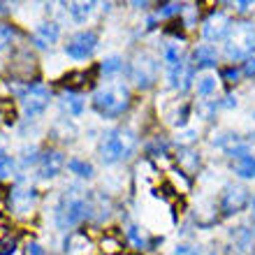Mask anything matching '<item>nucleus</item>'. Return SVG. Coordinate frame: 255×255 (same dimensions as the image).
Returning <instances> with one entry per match:
<instances>
[{
	"mask_svg": "<svg viewBox=\"0 0 255 255\" xmlns=\"http://www.w3.org/2000/svg\"><path fill=\"white\" fill-rule=\"evenodd\" d=\"M128 79L139 91H146L158 81V58L146 51H139L128 65Z\"/></svg>",
	"mask_w": 255,
	"mask_h": 255,
	"instance_id": "39448f33",
	"label": "nucleus"
},
{
	"mask_svg": "<svg viewBox=\"0 0 255 255\" xmlns=\"http://www.w3.org/2000/svg\"><path fill=\"white\" fill-rule=\"evenodd\" d=\"M84 107H86V102L77 91H65L61 95V109L70 119H77V116L84 114Z\"/></svg>",
	"mask_w": 255,
	"mask_h": 255,
	"instance_id": "6ab92c4d",
	"label": "nucleus"
},
{
	"mask_svg": "<svg viewBox=\"0 0 255 255\" xmlns=\"http://www.w3.org/2000/svg\"><path fill=\"white\" fill-rule=\"evenodd\" d=\"M19 100H21L23 116H26L28 121H35V119H40V116L49 109L51 91H49L44 84H28V86L21 88Z\"/></svg>",
	"mask_w": 255,
	"mask_h": 255,
	"instance_id": "423d86ee",
	"label": "nucleus"
},
{
	"mask_svg": "<svg viewBox=\"0 0 255 255\" xmlns=\"http://www.w3.org/2000/svg\"><path fill=\"white\" fill-rule=\"evenodd\" d=\"M102 251L107 255H116V253H121L123 251V244L119 237H105L102 239Z\"/></svg>",
	"mask_w": 255,
	"mask_h": 255,
	"instance_id": "473e14b6",
	"label": "nucleus"
},
{
	"mask_svg": "<svg viewBox=\"0 0 255 255\" xmlns=\"http://www.w3.org/2000/svg\"><path fill=\"white\" fill-rule=\"evenodd\" d=\"M37 200H40V193L35 186H28V183H19L9 190V207H12L14 214L19 216H28L33 214L35 207H37Z\"/></svg>",
	"mask_w": 255,
	"mask_h": 255,
	"instance_id": "f8f14e48",
	"label": "nucleus"
},
{
	"mask_svg": "<svg viewBox=\"0 0 255 255\" xmlns=\"http://www.w3.org/2000/svg\"><path fill=\"white\" fill-rule=\"evenodd\" d=\"M223 54L230 63L255 58V26L251 21H235L230 35L223 42Z\"/></svg>",
	"mask_w": 255,
	"mask_h": 255,
	"instance_id": "20e7f679",
	"label": "nucleus"
},
{
	"mask_svg": "<svg viewBox=\"0 0 255 255\" xmlns=\"http://www.w3.org/2000/svg\"><path fill=\"white\" fill-rule=\"evenodd\" d=\"M16 40V28L9 23H0V51H7Z\"/></svg>",
	"mask_w": 255,
	"mask_h": 255,
	"instance_id": "7c9ffc66",
	"label": "nucleus"
},
{
	"mask_svg": "<svg viewBox=\"0 0 255 255\" xmlns=\"http://www.w3.org/2000/svg\"><path fill=\"white\" fill-rule=\"evenodd\" d=\"M244 74H242V67H235V65H230L225 67L221 72V81H230V84H237V81L242 79Z\"/></svg>",
	"mask_w": 255,
	"mask_h": 255,
	"instance_id": "72a5a7b5",
	"label": "nucleus"
},
{
	"mask_svg": "<svg viewBox=\"0 0 255 255\" xmlns=\"http://www.w3.org/2000/svg\"><path fill=\"white\" fill-rule=\"evenodd\" d=\"M28 253H30V255H44V251H42V246H40V244H28Z\"/></svg>",
	"mask_w": 255,
	"mask_h": 255,
	"instance_id": "ea45409f",
	"label": "nucleus"
},
{
	"mask_svg": "<svg viewBox=\"0 0 255 255\" xmlns=\"http://www.w3.org/2000/svg\"><path fill=\"white\" fill-rule=\"evenodd\" d=\"M65 162L67 160H65V155H63V151H58V148H47V151H42V153L37 155L35 174H37V179H42V181H51V179H56V176L65 169Z\"/></svg>",
	"mask_w": 255,
	"mask_h": 255,
	"instance_id": "9b49d317",
	"label": "nucleus"
},
{
	"mask_svg": "<svg viewBox=\"0 0 255 255\" xmlns=\"http://www.w3.org/2000/svg\"><path fill=\"white\" fill-rule=\"evenodd\" d=\"M65 169L70 172V174H74L77 179H93V174H95V169H93V165L88 160H84V158H70V160L65 162Z\"/></svg>",
	"mask_w": 255,
	"mask_h": 255,
	"instance_id": "5701e85b",
	"label": "nucleus"
},
{
	"mask_svg": "<svg viewBox=\"0 0 255 255\" xmlns=\"http://www.w3.org/2000/svg\"><path fill=\"white\" fill-rule=\"evenodd\" d=\"M126 237L134 244V246H137V249H141V251L148 246L146 232H141V228H137V225H128V228H126Z\"/></svg>",
	"mask_w": 255,
	"mask_h": 255,
	"instance_id": "c85d7f7f",
	"label": "nucleus"
},
{
	"mask_svg": "<svg viewBox=\"0 0 255 255\" xmlns=\"http://www.w3.org/2000/svg\"><path fill=\"white\" fill-rule=\"evenodd\" d=\"M176 165H179V169H181L183 174H188V176L197 174V169H200V153L188 146H179V151H176Z\"/></svg>",
	"mask_w": 255,
	"mask_h": 255,
	"instance_id": "f3484780",
	"label": "nucleus"
},
{
	"mask_svg": "<svg viewBox=\"0 0 255 255\" xmlns=\"http://www.w3.org/2000/svg\"><path fill=\"white\" fill-rule=\"evenodd\" d=\"M232 172H235L239 179H244V181H253L255 179V155H244V158H239V160L232 162Z\"/></svg>",
	"mask_w": 255,
	"mask_h": 255,
	"instance_id": "4be33fe9",
	"label": "nucleus"
},
{
	"mask_svg": "<svg viewBox=\"0 0 255 255\" xmlns=\"http://www.w3.org/2000/svg\"><path fill=\"white\" fill-rule=\"evenodd\" d=\"M137 132L130 126H116L105 130L98 144V153L105 165H116V162L128 160L137 148Z\"/></svg>",
	"mask_w": 255,
	"mask_h": 255,
	"instance_id": "f03ea898",
	"label": "nucleus"
},
{
	"mask_svg": "<svg viewBox=\"0 0 255 255\" xmlns=\"http://www.w3.org/2000/svg\"><path fill=\"white\" fill-rule=\"evenodd\" d=\"M186 9V5L181 2H165V5L158 7V19H169V16H176Z\"/></svg>",
	"mask_w": 255,
	"mask_h": 255,
	"instance_id": "2f4dec72",
	"label": "nucleus"
},
{
	"mask_svg": "<svg viewBox=\"0 0 255 255\" xmlns=\"http://www.w3.org/2000/svg\"><path fill=\"white\" fill-rule=\"evenodd\" d=\"M218 65V51H216L214 44H197L193 49V67L195 70H204V72H211L214 67Z\"/></svg>",
	"mask_w": 255,
	"mask_h": 255,
	"instance_id": "2eb2a0df",
	"label": "nucleus"
},
{
	"mask_svg": "<svg viewBox=\"0 0 255 255\" xmlns=\"http://www.w3.org/2000/svg\"><path fill=\"white\" fill-rule=\"evenodd\" d=\"M190 112H193V107H190L188 102H176L174 107L167 112V123L169 126L179 128V130H183V128H188V119H190Z\"/></svg>",
	"mask_w": 255,
	"mask_h": 255,
	"instance_id": "aec40b11",
	"label": "nucleus"
},
{
	"mask_svg": "<svg viewBox=\"0 0 255 255\" xmlns=\"http://www.w3.org/2000/svg\"><path fill=\"white\" fill-rule=\"evenodd\" d=\"M251 207V190L244 183H228L218 195V211L225 218L239 216Z\"/></svg>",
	"mask_w": 255,
	"mask_h": 255,
	"instance_id": "0eeeda50",
	"label": "nucleus"
},
{
	"mask_svg": "<svg viewBox=\"0 0 255 255\" xmlns=\"http://www.w3.org/2000/svg\"><path fill=\"white\" fill-rule=\"evenodd\" d=\"M211 144H214L221 153L232 158V162L244 158V155H251V144L244 139L239 132H232V130H218V132H214Z\"/></svg>",
	"mask_w": 255,
	"mask_h": 255,
	"instance_id": "1a4fd4ad",
	"label": "nucleus"
},
{
	"mask_svg": "<svg viewBox=\"0 0 255 255\" xmlns=\"http://www.w3.org/2000/svg\"><path fill=\"white\" fill-rule=\"evenodd\" d=\"M216 109H218V100H197L195 114H197V119H202V121H211V116L216 114Z\"/></svg>",
	"mask_w": 255,
	"mask_h": 255,
	"instance_id": "a878e982",
	"label": "nucleus"
},
{
	"mask_svg": "<svg viewBox=\"0 0 255 255\" xmlns=\"http://www.w3.org/2000/svg\"><path fill=\"white\" fill-rule=\"evenodd\" d=\"M16 158L7 153H0V179H12L16 174Z\"/></svg>",
	"mask_w": 255,
	"mask_h": 255,
	"instance_id": "c756f323",
	"label": "nucleus"
},
{
	"mask_svg": "<svg viewBox=\"0 0 255 255\" xmlns=\"http://www.w3.org/2000/svg\"><path fill=\"white\" fill-rule=\"evenodd\" d=\"M95 214V195L81 186H67L58 197L54 211V223L58 230H72Z\"/></svg>",
	"mask_w": 255,
	"mask_h": 255,
	"instance_id": "f257e3e1",
	"label": "nucleus"
},
{
	"mask_svg": "<svg viewBox=\"0 0 255 255\" xmlns=\"http://www.w3.org/2000/svg\"><path fill=\"white\" fill-rule=\"evenodd\" d=\"M95 49H98V33L95 30H79V33L67 37L63 51L72 61H88L95 54Z\"/></svg>",
	"mask_w": 255,
	"mask_h": 255,
	"instance_id": "6e6552de",
	"label": "nucleus"
},
{
	"mask_svg": "<svg viewBox=\"0 0 255 255\" xmlns=\"http://www.w3.org/2000/svg\"><path fill=\"white\" fill-rule=\"evenodd\" d=\"M218 91H221V77L216 72H202L195 77V93H197L200 100L216 98Z\"/></svg>",
	"mask_w": 255,
	"mask_h": 255,
	"instance_id": "dca6fc26",
	"label": "nucleus"
},
{
	"mask_svg": "<svg viewBox=\"0 0 255 255\" xmlns=\"http://www.w3.org/2000/svg\"><path fill=\"white\" fill-rule=\"evenodd\" d=\"M61 40V23L58 21H42L30 33V42L35 49H51Z\"/></svg>",
	"mask_w": 255,
	"mask_h": 255,
	"instance_id": "4468645a",
	"label": "nucleus"
},
{
	"mask_svg": "<svg viewBox=\"0 0 255 255\" xmlns=\"http://www.w3.org/2000/svg\"><path fill=\"white\" fill-rule=\"evenodd\" d=\"M169 174H172V179H174L176 188H181V193H186V190L190 188V181H188V179H186V176H183V172H181V169H172Z\"/></svg>",
	"mask_w": 255,
	"mask_h": 255,
	"instance_id": "c9c22d12",
	"label": "nucleus"
},
{
	"mask_svg": "<svg viewBox=\"0 0 255 255\" xmlns=\"http://www.w3.org/2000/svg\"><path fill=\"white\" fill-rule=\"evenodd\" d=\"M251 209H253V216H255V193H253V197H251Z\"/></svg>",
	"mask_w": 255,
	"mask_h": 255,
	"instance_id": "79ce46f5",
	"label": "nucleus"
},
{
	"mask_svg": "<svg viewBox=\"0 0 255 255\" xmlns=\"http://www.w3.org/2000/svg\"><path fill=\"white\" fill-rule=\"evenodd\" d=\"M172 255H204L200 246H193V244H176Z\"/></svg>",
	"mask_w": 255,
	"mask_h": 255,
	"instance_id": "f704fd0d",
	"label": "nucleus"
},
{
	"mask_svg": "<svg viewBox=\"0 0 255 255\" xmlns=\"http://www.w3.org/2000/svg\"><path fill=\"white\" fill-rule=\"evenodd\" d=\"M95 2H70V5H65V12L70 14V19L74 21V23H86L88 19H91V14L95 12Z\"/></svg>",
	"mask_w": 255,
	"mask_h": 255,
	"instance_id": "412c9836",
	"label": "nucleus"
},
{
	"mask_svg": "<svg viewBox=\"0 0 255 255\" xmlns=\"http://www.w3.org/2000/svg\"><path fill=\"white\" fill-rule=\"evenodd\" d=\"M165 79H167V86L176 93H186L190 86H195V67L193 63L181 61L176 65L165 67Z\"/></svg>",
	"mask_w": 255,
	"mask_h": 255,
	"instance_id": "ddd939ff",
	"label": "nucleus"
},
{
	"mask_svg": "<svg viewBox=\"0 0 255 255\" xmlns=\"http://www.w3.org/2000/svg\"><path fill=\"white\" fill-rule=\"evenodd\" d=\"M230 28H232V19L228 16V12L214 9L207 19L202 21L200 33L207 44H216V42H225V37L230 35Z\"/></svg>",
	"mask_w": 255,
	"mask_h": 255,
	"instance_id": "9d476101",
	"label": "nucleus"
},
{
	"mask_svg": "<svg viewBox=\"0 0 255 255\" xmlns=\"http://www.w3.org/2000/svg\"><path fill=\"white\" fill-rule=\"evenodd\" d=\"M77 134H79V130H77V126H74L72 119H58V121L51 126V137L58 141H63V144H70V141L77 139Z\"/></svg>",
	"mask_w": 255,
	"mask_h": 255,
	"instance_id": "a211bd4d",
	"label": "nucleus"
},
{
	"mask_svg": "<svg viewBox=\"0 0 255 255\" xmlns=\"http://www.w3.org/2000/svg\"><path fill=\"white\" fill-rule=\"evenodd\" d=\"M242 74L244 77H255V58H249V61L242 65Z\"/></svg>",
	"mask_w": 255,
	"mask_h": 255,
	"instance_id": "4c0bfd02",
	"label": "nucleus"
},
{
	"mask_svg": "<svg viewBox=\"0 0 255 255\" xmlns=\"http://www.w3.org/2000/svg\"><path fill=\"white\" fill-rule=\"evenodd\" d=\"M93 102V109L105 119H119L130 109L132 105V93L130 88L121 81H112V84H105L93 93L91 98Z\"/></svg>",
	"mask_w": 255,
	"mask_h": 255,
	"instance_id": "7ed1b4c3",
	"label": "nucleus"
},
{
	"mask_svg": "<svg viewBox=\"0 0 255 255\" xmlns=\"http://www.w3.org/2000/svg\"><path fill=\"white\" fill-rule=\"evenodd\" d=\"M65 251L67 255H91L93 246H91V242L84 235H72L65 242Z\"/></svg>",
	"mask_w": 255,
	"mask_h": 255,
	"instance_id": "393cba45",
	"label": "nucleus"
},
{
	"mask_svg": "<svg viewBox=\"0 0 255 255\" xmlns=\"http://www.w3.org/2000/svg\"><path fill=\"white\" fill-rule=\"evenodd\" d=\"M197 139H200V130H197V128H193V126L183 128V130H179V132H176V144H179V146L193 148V144Z\"/></svg>",
	"mask_w": 255,
	"mask_h": 255,
	"instance_id": "cd10ccee",
	"label": "nucleus"
},
{
	"mask_svg": "<svg viewBox=\"0 0 255 255\" xmlns=\"http://www.w3.org/2000/svg\"><path fill=\"white\" fill-rule=\"evenodd\" d=\"M121 70H123V58H119V56H107V58H102L100 72L105 74V77H114V74H119Z\"/></svg>",
	"mask_w": 255,
	"mask_h": 255,
	"instance_id": "bb28decb",
	"label": "nucleus"
},
{
	"mask_svg": "<svg viewBox=\"0 0 255 255\" xmlns=\"http://www.w3.org/2000/svg\"><path fill=\"white\" fill-rule=\"evenodd\" d=\"M160 58H162V63H165V67L186 61V58H183V47L179 42H165L160 49Z\"/></svg>",
	"mask_w": 255,
	"mask_h": 255,
	"instance_id": "b1692460",
	"label": "nucleus"
},
{
	"mask_svg": "<svg viewBox=\"0 0 255 255\" xmlns=\"http://www.w3.org/2000/svg\"><path fill=\"white\" fill-rule=\"evenodd\" d=\"M239 105V100H237V95H225L223 100H218V109H232Z\"/></svg>",
	"mask_w": 255,
	"mask_h": 255,
	"instance_id": "e433bc0d",
	"label": "nucleus"
},
{
	"mask_svg": "<svg viewBox=\"0 0 255 255\" xmlns=\"http://www.w3.org/2000/svg\"><path fill=\"white\" fill-rule=\"evenodd\" d=\"M249 137L255 141V112L251 114V121H249Z\"/></svg>",
	"mask_w": 255,
	"mask_h": 255,
	"instance_id": "a19ab883",
	"label": "nucleus"
},
{
	"mask_svg": "<svg viewBox=\"0 0 255 255\" xmlns=\"http://www.w3.org/2000/svg\"><path fill=\"white\" fill-rule=\"evenodd\" d=\"M235 7H237V12L239 14H246V12H251V7H253V2H235Z\"/></svg>",
	"mask_w": 255,
	"mask_h": 255,
	"instance_id": "58836bf2",
	"label": "nucleus"
}]
</instances>
